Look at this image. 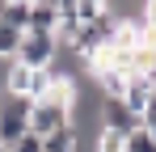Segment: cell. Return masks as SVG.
<instances>
[{"mask_svg":"<svg viewBox=\"0 0 156 152\" xmlns=\"http://www.w3.org/2000/svg\"><path fill=\"white\" fill-rule=\"evenodd\" d=\"M30 97H13V93H0V144H17L21 135H30Z\"/></svg>","mask_w":156,"mask_h":152,"instance_id":"obj_1","label":"cell"},{"mask_svg":"<svg viewBox=\"0 0 156 152\" xmlns=\"http://www.w3.org/2000/svg\"><path fill=\"white\" fill-rule=\"evenodd\" d=\"M55 55H59V42H55V34L26 30V34H21V47H17V55H13V63L42 72V68H55Z\"/></svg>","mask_w":156,"mask_h":152,"instance_id":"obj_2","label":"cell"},{"mask_svg":"<svg viewBox=\"0 0 156 152\" xmlns=\"http://www.w3.org/2000/svg\"><path fill=\"white\" fill-rule=\"evenodd\" d=\"M63 127H72V110H63L55 101H34V110H30V135L47 139L55 131H63Z\"/></svg>","mask_w":156,"mask_h":152,"instance_id":"obj_3","label":"cell"},{"mask_svg":"<svg viewBox=\"0 0 156 152\" xmlns=\"http://www.w3.org/2000/svg\"><path fill=\"white\" fill-rule=\"evenodd\" d=\"M101 127L114 131V135H131V131L144 127V118L131 114L127 106H122V97H101Z\"/></svg>","mask_w":156,"mask_h":152,"instance_id":"obj_4","label":"cell"},{"mask_svg":"<svg viewBox=\"0 0 156 152\" xmlns=\"http://www.w3.org/2000/svg\"><path fill=\"white\" fill-rule=\"evenodd\" d=\"M148 101H152V76H144V72L127 76V89H122V106H127L131 114H139V118H144Z\"/></svg>","mask_w":156,"mask_h":152,"instance_id":"obj_5","label":"cell"},{"mask_svg":"<svg viewBox=\"0 0 156 152\" xmlns=\"http://www.w3.org/2000/svg\"><path fill=\"white\" fill-rule=\"evenodd\" d=\"M55 25H59V4L30 0V30H38V34H55Z\"/></svg>","mask_w":156,"mask_h":152,"instance_id":"obj_6","label":"cell"},{"mask_svg":"<svg viewBox=\"0 0 156 152\" xmlns=\"http://www.w3.org/2000/svg\"><path fill=\"white\" fill-rule=\"evenodd\" d=\"M0 21L26 34V30H30V0H13V4H4V13H0Z\"/></svg>","mask_w":156,"mask_h":152,"instance_id":"obj_7","label":"cell"},{"mask_svg":"<svg viewBox=\"0 0 156 152\" xmlns=\"http://www.w3.org/2000/svg\"><path fill=\"white\" fill-rule=\"evenodd\" d=\"M42 152H76V127H63L42 139Z\"/></svg>","mask_w":156,"mask_h":152,"instance_id":"obj_8","label":"cell"},{"mask_svg":"<svg viewBox=\"0 0 156 152\" xmlns=\"http://www.w3.org/2000/svg\"><path fill=\"white\" fill-rule=\"evenodd\" d=\"M122 152H156V139L139 127V131H131V135H122Z\"/></svg>","mask_w":156,"mask_h":152,"instance_id":"obj_9","label":"cell"},{"mask_svg":"<svg viewBox=\"0 0 156 152\" xmlns=\"http://www.w3.org/2000/svg\"><path fill=\"white\" fill-rule=\"evenodd\" d=\"M105 9H110V4H101V0H80L76 17H80V25H93L97 17H105Z\"/></svg>","mask_w":156,"mask_h":152,"instance_id":"obj_10","label":"cell"},{"mask_svg":"<svg viewBox=\"0 0 156 152\" xmlns=\"http://www.w3.org/2000/svg\"><path fill=\"white\" fill-rule=\"evenodd\" d=\"M97 152H122V135H114V131H97Z\"/></svg>","mask_w":156,"mask_h":152,"instance_id":"obj_11","label":"cell"},{"mask_svg":"<svg viewBox=\"0 0 156 152\" xmlns=\"http://www.w3.org/2000/svg\"><path fill=\"white\" fill-rule=\"evenodd\" d=\"M139 17H144V25L156 34V0H148V4H144V13H139Z\"/></svg>","mask_w":156,"mask_h":152,"instance_id":"obj_12","label":"cell"},{"mask_svg":"<svg viewBox=\"0 0 156 152\" xmlns=\"http://www.w3.org/2000/svg\"><path fill=\"white\" fill-rule=\"evenodd\" d=\"M144 131H148V135L156 139V118H148V123H144Z\"/></svg>","mask_w":156,"mask_h":152,"instance_id":"obj_13","label":"cell"}]
</instances>
